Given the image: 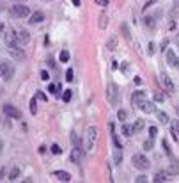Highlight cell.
<instances>
[{
  "label": "cell",
  "instance_id": "cell-1",
  "mask_svg": "<svg viewBox=\"0 0 179 183\" xmlns=\"http://www.w3.org/2000/svg\"><path fill=\"white\" fill-rule=\"evenodd\" d=\"M96 142H98V128L91 126V128H87V135H85V149L87 151H94L96 149Z\"/></svg>",
  "mask_w": 179,
  "mask_h": 183
},
{
  "label": "cell",
  "instance_id": "cell-2",
  "mask_svg": "<svg viewBox=\"0 0 179 183\" xmlns=\"http://www.w3.org/2000/svg\"><path fill=\"white\" fill-rule=\"evenodd\" d=\"M106 100L110 102V105H119L121 102V94H119V87L114 84V82H110L108 85H106Z\"/></svg>",
  "mask_w": 179,
  "mask_h": 183
},
{
  "label": "cell",
  "instance_id": "cell-3",
  "mask_svg": "<svg viewBox=\"0 0 179 183\" xmlns=\"http://www.w3.org/2000/svg\"><path fill=\"white\" fill-rule=\"evenodd\" d=\"M131 162H133V167H137L139 171H145V169H149V165H151V162L147 160V157H144L142 153H137V155H133Z\"/></svg>",
  "mask_w": 179,
  "mask_h": 183
},
{
  "label": "cell",
  "instance_id": "cell-4",
  "mask_svg": "<svg viewBox=\"0 0 179 183\" xmlns=\"http://www.w3.org/2000/svg\"><path fill=\"white\" fill-rule=\"evenodd\" d=\"M11 14L14 18H27V16H30V9L23 4H14L11 7Z\"/></svg>",
  "mask_w": 179,
  "mask_h": 183
},
{
  "label": "cell",
  "instance_id": "cell-5",
  "mask_svg": "<svg viewBox=\"0 0 179 183\" xmlns=\"http://www.w3.org/2000/svg\"><path fill=\"white\" fill-rule=\"evenodd\" d=\"M0 71H2V77H4L5 80H11V78H13V75H14L13 66H11V64H7V62H2V64H0Z\"/></svg>",
  "mask_w": 179,
  "mask_h": 183
},
{
  "label": "cell",
  "instance_id": "cell-6",
  "mask_svg": "<svg viewBox=\"0 0 179 183\" xmlns=\"http://www.w3.org/2000/svg\"><path fill=\"white\" fill-rule=\"evenodd\" d=\"M160 82L163 84V87H165L169 93H174V82H172V78H170L167 73H161V75H160Z\"/></svg>",
  "mask_w": 179,
  "mask_h": 183
},
{
  "label": "cell",
  "instance_id": "cell-7",
  "mask_svg": "<svg viewBox=\"0 0 179 183\" xmlns=\"http://www.w3.org/2000/svg\"><path fill=\"white\" fill-rule=\"evenodd\" d=\"M2 110H4V114H5V116H9V117H13V119H20V117H21L20 110H18L16 107H13V105H5Z\"/></svg>",
  "mask_w": 179,
  "mask_h": 183
},
{
  "label": "cell",
  "instance_id": "cell-8",
  "mask_svg": "<svg viewBox=\"0 0 179 183\" xmlns=\"http://www.w3.org/2000/svg\"><path fill=\"white\" fill-rule=\"evenodd\" d=\"M4 43L9 46V48H14V46H18L20 43H18V38H16V34L14 32H7V34H4Z\"/></svg>",
  "mask_w": 179,
  "mask_h": 183
},
{
  "label": "cell",
  "instance_id": "cell-9",
  "mask_svg": "<svg viewBox=\"0 0 179 183\" xmlns=\"http://www.w3.org/2000/svg\"><path fill=\"white\" fill-rule=\"evenodd\" d=\"M145 100H147V94H145L144 91H135V93H133V96H131V103H133V105H137V107H140Z\"/></svg>",
  "mask_w": 179,
  "mask_h": 183
},
{
  "label": "cell",
  "instance_id": "cell-10",
  "mask_svg": "<svg viewBox=\"0 0 179 183\" xmlns=\"http://www.w3.org/2000/svg\"><path fill=\"white\" fill-rule=\"evenodd\" d=\"M14 34H16V38H18V43H21V44H28V43H30V34H28V30L20 29V30H16Z\"/></svg>",
  "mask_w": 179,
  "mask_h": 183
},
{
  "label": "cell",
  "instance_id": "cell-11",
  "mask_svg": "<svg viewBox=\"0 0 179 183\" xmlns=\"http://www.w3.org/2000/svg\"><path fill=\"white\" fill-rule=\"evenodd\" d=\"M9 55L14 59V61H25V52L21 50L20 46H14V48H9Z\"/></svg>",
  "mask_w": 179,
  "mask_h": 183
},
{
  "label": "cell",
  "instance_id": "cell-12",
  "mask_svg": "<svg viewBox=\"0 0 179 183\" xmlns=\"http://www.w3.org/2000/svg\"><path fill=\"white\" fill-rule=\"evenodd\" d=\"M140 110L145 112V114H153V112H156V107H154L153 102H147V100H145V102L140 105Z\"/></svg>",
  "mask_w": 179,
  "mask_h": 183
},
{
  "label": "cell",
  "instance_id": "cell-13",
  "mask_svg": "<svg viewBox=\"0 0 179 183\" xmlns=\"http://www.w3.org/2000/svg\"><path fill=\"white\" fill-rule=\"evenodd\" d=\"M41 21H44V13H41V11H34L32 14H30V21L28 23H41Z\"/></svg>",
  "mask_w": 179,
  "mask_h": 183
},
{
  "label": "cell",
  "instance_id": "cell-14",
  "mask_svg": "<svg viewBox=\"0 0 179 183\" xmlns=\"http://www.w3.org/2000/svg\"><path fill=\"white\" fill-rule=\"evenodd\" d=\"M53 176H57V180H60V181H71V174L66 171H55Z\"/></svg>",
  "mask_w": 179,
  "mask_h": 183
},
{
  "label": "cell",
  "instance_id": "cell-15",
  "mask_svg": "<svg viewBox=\"0 0 179 183\" xmlns=\"http://www.w3.org/2000/svg\"><path fill=\"white\" fill-rule=\"evenodd\" d=\"M71 160L76 162V163L82 160V148H76V146L73 148V151H71Z\"/></svg>",
  "mask_w": 179,
  "mask_h": 183
},
{
  "label": "cell",
  "instance_id": "cell-16",
  "mask_svg": "<svg viewBox=\"0 0 179 183\" xmlns=\"http://www.w3.org/2000/svg\"><path fill=\"white\" fill-rule=\"evenodd\" d=\"M117 48V36H110L108 41H106V50H110V52H114Z\"/></svg>",
  "mask_w": 179,
  "mask_h": 183
},
{
  "label": "cell",
  "instance_id": "cell-17",
  "mask_svg": "<svg viewBox=\"0 0 179 183\" xmlns=\"http://www.w3.org/2000/svg\"><path fill=\"white\" fill-rule=\"evenodd\" d=\"M176 59H178V57H176V52H174V50H167V62H169L170 66L176 64Z\"/></svg>",
  "mask_w": 179,
  "mask_h": 183
},
{
  "label": "cell",
  "instance_id": "cell-18",
  "mask_svg": "<svg viewBox=\"0 0 179 183\" xmlns=\"http://www.w3.org/2000/svg\"><path fill=\"white\" fill-rule=\"evenodd\" d=\"M18 176H20V167H16V165H14V167L11 169V172H9V180H11V181H16V180H18Z\"/></svg>",
  "mask_w": 179,
  "mask_h": 183
},
{
  "label": "cell",
  "instance_id": "cell-19",
  "mask_svg": "<svg viewBox=\"0 0 179 183\" xmlns=\"http://www.w3.org/2000/svg\"><path fill=\"white\" fill-rule=\"evenodd\" d=\"M106 25H108V18H106V14H105V13H101L100 18H98V27H100V29H105Z\"/></svg>",
  "mask_w": 179,
  "mask_h": 183
},
{
  "label": "cell",
  "instance_id": "cell-20",
  "mask_svg": "<svg viewBox=\"0 0 179 183\" xmlns=\"http://www.w3.org/2000/svg\"><path fill=\"white\" fill-rule=\"evenodd\" d=\"M153 181H154V183H160V181H167V174H165L163 171H160V172H156V174H154V178H153Z\"/></svg>",
  "mask_w": 179,
  "mask_h": 183
},
{
  "label": "cell",
  "instance_id": "cell-21",
  "mask_svg": "<svg viewBox=\"0 0 179 183\" xmlns=\"http://www.w3.org/2000/svg\"><path fill=\"white\" fill-rule=\"evenodd\" d=\"M121 149H122V148H115V153H114V160H115L117 165L122 162V151H121Z\"/></svg>",
  "mask_w": 179,
  "mask_h": 183
},
{
  "label": "cell",
  "instance_id": "cell-22",
  "mask_svg": "<svg viewBox=\"0 0 179 183\" xmlns=\"http://www.w3.org/2000/svg\"><path fill=\"white\" fill-rule=\"evenodd\" d=\"M122 133H124L126 137H130L131 133H135V130H133V126H131V124H124V126H122Z\"/></svg>",
  "mask_w": 179,
  "mask_h": 183
},
{
  "label": "cell",
  "instance_id": "cell-23",
  "mask_svg": "<svg viewBox=\"0 0 179 183\" xmlns=\"http://www.w3.org/2000/svg\"><path fill=\"white\" fill-rule=\"evenodd\" d=\"M71 142H73V146H76V148H80V144H82V141H80V137L73 132L71 133Z\"/></svg>",
  "mask_w": 179,
  "mask_h": 183
},
{
  "label": "cell",
  "instance_id": "cell-24",
  "mask_svg": "<svg viewBox=\"0 0 179 183\" xmlns=\"http://www.w3.org/2000/svg\"><path fill=\"white\" fill-rule=\"evenodd\" d=\"M59 59H60V62H67L69 61V52H67V50H62L60 55H59Z\"/></svg>",
  "mask_w": 179,
  "mask_h": 183
},
{
  "label": "cell",
  "instance_id": "cell-25",
  "mask_svg": "<svg viewBox=\"0 0 179 183\" xmlns=\"http://www.w3.org/2000/svg\"><path fill=\"white\" fill-rule=\"evenodd\" d=\"M158 119L161 121V124H167V123H169V116H167L165 112H158Z\"/></svg>",
  "mask_w": 179,
  "mask_h": 183
},
{
  "label": "cell",
  "instance_id": "cell-26",
  "mask_svg": "<svg viewBox=\"0 0 179 183\" xmlns=\"http://www.w3.org/2000/svg\"><path fill=\"white\" fill-rule=\"evenodd\" d=\"M161 144H163V149H165L167 157H172V149H170V146H169V142H167V141H161Z\"/></svg>",
  "mask_w": 179,
  "mask_h": 183
},
{
  "label": "cell",
  "instance_id": "cell-27",
  "mask_svg": "<svg viewBox=\"0 0 179 183\" xmlns=\"http://www.w3.org/2000/svg\"><path fill=\"white\" fill-rule=\"evenodd\" d=\"M142 128H144V121H142V119H137L135 124H133V130H135V132H140Z\"/></svg>",
  "mask_w": 179,
  "mask_h": 183
},
{
  "label": "cell",
  "instance_id": "cell-28",
  "mask_svg": "<svg viewBox=\"0 0 179 183\" xmlns=\"http://www.w3.org/2000/svg\"><path fill=\"white\" fill-rule=\"evenodd\" d=\"M126 117H128V112L126 110H117V119L119 121H126Z\"/></svg>",
  "mask_w": 179,
  "mask_h": 183
},
{
  "label": "cell",
  "instance_id": "cell-29",
  "mask_svg": "<svg viewBox=\"0 0 179 183\" xmlns=\"http://www.w3.org/2000/svg\"><path fill=\"white\" fill-rule=\"evenodd\" d=\"M121 29H122V34H124V38H126V39H128V41L131 39V36H130V30H128V25L124 23V25H122Z\"/></svg>",
  "mask_w": 179,
  "mask_h": 183
},
{
  "label": "cell",
  "instance_id": "cell-30",
  "mask_svg": "<svg viewBox=\"0 0 179 183\" xmlns=\"http://www.w3.org/2000/svg\"><path fill=\"white\" fill-rule=\"evenodd\" d=\"M172 174H178L179 172V163L178 162H172V165H170V169H169Z\"/></svg>",
  "mask_w": 179,
  "mask_h": 183
},
{
  "label": "cell",
  "instance_id": "cell-31",
  "mask_svg": "<svg viewBox=\"0 0 179 183\" xmlns=\"http://www.w3.org/2000/svg\"><path fill=\"white\" fill-rule=\"evenodd\" d=\"M52 153H53V155H60V153H62V148H60L59 144H53V146H52Z\"/></svg>",
  "mask_w": 179,
  "mask_h": 183
},
{
  "label": "cell",
  "instance_id": "cell-32",
  "mask_svg": "<svg viewBox=\"0 0 179 183\" xmlns=\"http://www.w3.org/2000/svg\"><path fill=\"white\" fill-rule=\"evenodd\" d=\"M154 102H165V94L163 93H154Z\"/></svg>",
  "mask_w": 179,
  "mask_h": 183
},
{
  "label": "cell",
  "instance_id": "cell-33",
  "mask_svg": "<svg viewBox=\"0 0 179 183\" xmlns=\"http://www.w3.org/2000/svg\"><path fill=\"white\" fill-rule=\"evenodd\" d=\"M71 93H73V91H69V89H67V91H64L62 100H64V102H69V100H71Z\"/></svg>",
  "mask_w": 179,
  "mask_h": 183
},
{
  "label": "cell",
  "instance_id": "cell-34",
  "mask_svg": "<svg viewBox=\"0 0 179 183\" xmlns=\"http://www.w3.org/2000/svg\"><path fill=\"white\" fill-rule=\"evenodd\" d=\"M66 80H67V82H73V80H75V78H73V69H71V68L66 71Z\"/></svg>",
  "mask_w": 179,
  "mask_h": 183
},
{
  "label": "cell",
  "instance_id": "cell-35",
  "mask_svg": "<svg viewBox=\"0 0 179 183\" xmlns=\"http://www.w3.org/2000/svg\"><path fill=\"white\" fill-rule=\"evenodd\" d=\"M147 55H154V43L147 44Z\"/></svg>",
  "mask_w": 179,
  "mask_h": 183
},
{
  "label": "cell",
  "instance_id": "cell-36",
  "mask_svg": "<svg viewBox=\"0 0 179 183\" xmlns=\"http://www.w3.org/2000/svg\"><path fill=\"white\" fill-rule=\"evenodd\" d=\"M156 133H158V128H156V126H151V128H149V137L153 139V137H156Z\"/></svg>",
  "mask_w": 179,
  "mask_h": 183
},
{
  "label": "cell",
  "instance_id": "cell-37",
  "mask_svg": "<svg viewBox=\"0 0 179 183\" xmlns=\"http://www.w3.org/2000/svg\"><path fill=\"white\" fill-rule=\"evenodd\" d=\"M30 112H32V114H36V112H37V103H36V100H32V102H30Z\"/></svg>",
  "mask_w": 179,
  "mask_h": 183
},
{
  "label": "cell",
  "instance_id": "cell-38",
  "mask_svg": "<svg viewBox=\"0 0 179 183\" xmlns=\"http://www.w3.org/2000/svg\"><path fill=\"white\" fill-rule=\"evenodd\" d=\"M137 183H145L147 181V176H144V174H140V176H137V180H135Z\"/></svg>",
  "mask_w": 179,
  "mask_h": 183
},
{
  "label": "cell",
  "instance_id": "cell-39",
  "mask_svg": "<svg viewBox=\"0 0 179 183\" xmlns=\"http://www.w3.org/2000/svg\"><path fill=\"white\" fill-rule=\"evenodd\" d=\"M167 46H169V39H163V43H161V52H167Z\"/></svg>",
  "mask_w": 179,
  "mask_h": 183
},
{
  "label": "cell",
  "instance_id": "cell-40",
  "mask_svg": "<svg viewBox=\"0 0 179 183\" xmlns=\"http://www.w3.org/2000/svg\"><path fill=\"white\" fill-rule=\"evenodd\" d=\"M96 4L101 5V7H106V5H108V0H96Z\"/></svg>",
  "mask_w": 179,
  "mask_h": 183
},
{
  "label": "cell",
  "instance_id": "cell-41",
  "mask_svg": "<svg viewBox=\"0 0 179 183\" xmlns=\"http://www.w3.org/2000/svg\"><path fill=\"white\" fill-rule=\"evenodd\" d=\"M144 148L149 151V149H153V141H145V144H144Z\"/></svg>",
  "mask_w": 179,
  "mask_h": 183
},
{
  "label": "cell",
  "instance_id": "cell-42",
  "mask_svg": "<svg viewBox=\"0 0 179 183\" xmlns=\"http://www.w3.org/2000/svg\"><path fill=\"white\" fill-rule=\"evenodd\" d=\"M41 78H43V80H48V78H50L48 71H44V69H43V71H41Z\"/></svg>",
  "mask_w": 179,
  "mask_h": 183
},
{
  "label": "cell",
  "instance_id": "cell-43",
  "mask_svg": "<svg viewBox=\"0 0 179 183\" xmlns=\"http://www.w3.org/2000/svg\"><path fill=\"white\" fill-rule=\"evenodd\" d=\"M57 87H59V85H53V84H50V85H48V91H50V93H55V91H57Z\"/></svg>",
  "mask_w": 179,
  "mask_h": 183
},
{
  "label": "cell",
  "instance_id": "cell-44",
  "mask_svg": "<svg viewBox=\"0 0 179 183\" xmlns=\"http://www.w3.org/2000/svg\"><path fill=\"white\" fill-rule=\"evenodd\" d=\"M37 98H39V100H43V102H46V100H48V98H46V96H44V93H37Z\"/></svg>",
  "mask_w": 179,
  "mask_h": 183
},
{
  "label": "cell",
  "instance_id": "cell-45",
  "mask_svg": "<svg viewBox=\"0 0 179 183\" xmlns=\"http://www.w3.org/2000/svg\"><path fill=\"white\" fill-rule=\"evenodd\" d=\"M71 2H73L75 7H80V4H82V0H71Z\"/></svg>",
  "mask_w": 179,
  "mask_h": 183
},
{
  "label": "cell",
  "instance_id": "cell-46",
  "mask_svg": "<svg viewBox=\"0 0 179 183\" xmlns=\"http://www.w3.org/2000/svg\"><path fill=\"white\" fill-rule=\"evenodd\" d=\"M4 176H5V169H0V180H4Z\"/></svg>",
  "mask_w": 179,
  "mask_h": 183
},
{
  "label": "cell",
  "instance_id": "cell-47",
  "mask_svg": "<svg viewBox=\"0 0 179 183\" xmlns=\"http://www.w3.org/2000/svg\"><path fill=\"white\" fill-rule=\"evenodd\" d=\"M135 84H142V78H140V77H135Z\"/></svg>",
  "mask_w": 179,
  "mask_h": 183
},
{
  "label": "cell",
  "instance_id": "cell-48",
  "mask_svg": "<svg viewBox=\"0 0 179 183\" xmlns=\"http://www.w3.org/2000/svg\"><path fill=\"white\" fill-rule=\"evenodd\" d=\"M174 7H176V9H179V0H174Z\"/></svg>",
  "mask_w": 179,
  "mask_h": 183
},
{
  "label": "cell",
  "instance_id": "cell-49",
  "mask_svg": "<svg viewBox=\"0 0 179 183\" xmlns=\"http://www.w3.org/2000/svg\"><path fill=\"white\" fill-rule=\"evenodd\" d=\"M176 68H179V59H176V64H174Z\"/></svg>",
  "mask_w": 179,
  "mask_h": 183
},
{
  "label": "cell",
  "instance_id": "cell-50",
  "mask_svg": "<svg viewBox=\"0 0 179 183\" xmlns=\"http://www.w3.org/2000/svg\"><path fill=\"white\" fill-rule=\"evenodd\" d=\"M176 43H178V44H179V36H178V39H176Z\"/></svg>",
  "mask_w": 179,
  "mask_h": 183
},
{
  "label": "cell",
  "instance_id": "cell-51",
  "mask_svg": "<svg viewBox=\"0 0 179 183\" xmlns=\"http://www.w3.org/2000/svg\"><path fill=\"white\" fill-rule=\"evenodd\" d=\"M0 153H2V144H0Z\"/></svg>",
  "mask_w": 179,
  "mask_h": 183
},
{
  "label": "cell",
  "instance_id": "cell-52",
  "mask_svg": "<svg viewBox=\"0 0 179 183\" xmlns=\"http://www.w3.org/2000/svg\"><path fill=\"white\" fill-rule=\"evenodd\" d=\"M0 75H2V71H0Z\"/></svg>",
  "mask_w": 179,
  "mask_h": 183
},
{
  "label": "cell",
  "instance_id": "cell-53",
  "mask_svg": "<svg viewBox=\"0 0 179 183\" xmlns=\"http://www.w3.org/2000/svg\"><path fill=\"white\" fill-rule=\"evenodd\" d=\"M178 110H179V108H178Z\"/></svg>",
  "mask_w": 179,
  "mask_h": 183
}]
</instances>
